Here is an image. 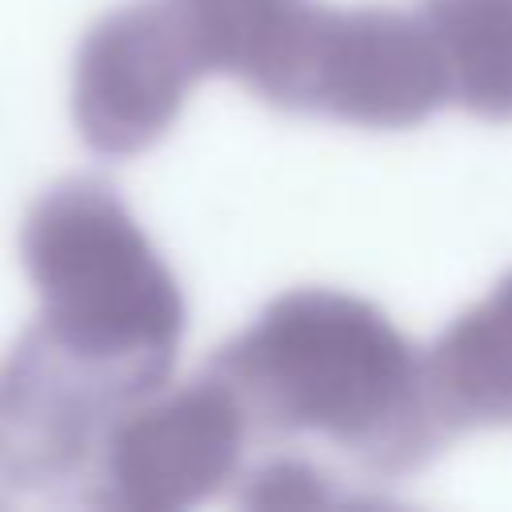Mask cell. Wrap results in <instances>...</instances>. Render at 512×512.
<instances>
[{
    "instance_id": "cell-8",
    "label": "cell",
    "mask_w": 512,
    "mask_h": 512,
    "mask_svg": "<svg viewBox=\"0 0 512 512\" xmlns=\"http://www.w3.org/2000/svg\"><path fill=\"white\" fill-rule=\"evenodd\" d=\"M444 72L448 100L464 112L512 120V0H424Z\"/></svg>"
},
{
    "instance_id": "cell-1",
    "label": "cell",
    "mask_w": 512,
    "mask_h": 512,
    "mask_svg": "<svg viewBox=\"0 0 512 512\" xmlns=\"http://www.w3.org/2000/svg\"><path fill=\"white\" fill-rule=\"evenodd\" d=\"M252 432L316 436L372 476H404L452 436L424 352L368 300L340 288L276 296L208 364Z\"/></svg>"
},
{
    "instance_id": "cell-7",
    "label": "cell",
    "mask_w": 512,
    "mask_h": 512,
    "mask_svg": "<svg viewBox=\"0 0 512 512\" xmlns=\"http://www.w3.org/2000/svg\"><path fill=\"white\" fill-rule=\"evenodd\" d=\"M424 364L452 432L512 424V272L440 332Z\"/></svg>"
},
{
    "instance_id": "cell-4",
    "label": "cell",
    "mask_w": 512,
    "mask_h": 512,
    "mask_svg": "<svg viewBox=\"0 0 512 512\" xmlns=\"http://www.w3.org/2000/svg\"><path fill=\"white\" fill-rule=\"evenodd\" d=\"M216 72L196 0H136L100 16L72 68V120L100 156L148 152Z\"/></svg>"
},
{
    "instance_id": "cell-5",
    "label": "cell",
    "mask_w": 512,
    "mask_h": 512,
    "mask_svg": "<svg viewBox=\"0 0 512 512\" xmlns=\"http://www.w3.org/2000/svg\"><path fill=\"white\" fill-rule=\"evenodd\" d=\"M160 384L32 324L0 368V476L32 492L88 476L112 420Z\"/></svg>"
},
{
    "instance_id": "cell-3",
    "label": "cell",
    "mask_w": 512,
    "mask_h": 512,
    "mask_svg": "<svg viewBox=\"0 0 512 512\" xmlns=\"http://www.w3.org/2000/svg\"><path fill=\"white\" fill-rule=\"evenodd\" d=\"M240 84L288 112L412 128L448 104V72L420 12L268 0L244 40Z\"/></svg>"
},
{
    "instance_id": "cell-2",
    "label": "cell",
    "mask_w": 512,
    "mask_h": 512,
    "mask_svg": "<svg viewBox=\"0 0 512 512\" xmlns=\"http://www.w3.org/2000/svg\"><path fill=\"white\" fill-rule=\"evenodd\" d=\"M20 260L60 340L168 380L184 296L124 200L100 180H60L24 216Z\"/></svg>"
},
{
    "instance_id": "cell-9",
    "label": "cell",
    "mask_w": 512,
    "mask_h": 512,
    "mask_svg": "<svg viewBox=\"0 0 512 512\" xmlns=\"http://www.w3.org/2000/svg\"><path fill=\"white\" fill-rule=\"evenodd\" d=\"M332 496L336 492L328 484V472L304 456H272L252 468L240 488V504L264 512H308L332 504Z\"/></svg>"
},
{
    "instance_id": "cell-6",
    "label": "cell",
    "mask_w": 512,
    "mask_h": 512,
    "mask_svg": "<svg viewBox=\"0 0 512 512\" xmlns=\"http://www.w3.org/2000/svg\"><path fill=\"white\" fill-rule=\"evenodd\" d=\"M248 436L252 424L220 376L160 384L112 420L88 468L92 500L120 512L200 504L240 476Z\"/></svg>"
}]
</instances>
